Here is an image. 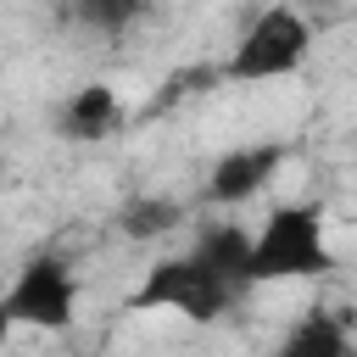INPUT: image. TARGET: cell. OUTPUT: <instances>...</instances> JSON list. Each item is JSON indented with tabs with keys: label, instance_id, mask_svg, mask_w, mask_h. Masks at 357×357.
<instances>
[{
	"label": "cell",
	"instance_id": "obj_1",
	"mask_svg": "<svg viewBox=\"0 0 357 357\" xmlns=\"http://www.w3.org/2000/svg\"><path fill=\"white\" fill-rule=\"evenodd\" d=\"M329 268H335V251H329L324 201H284L251 234V284L324 279Z\"/></svg>",
	"mask_w": 357,
	"mask_h": 357
},
{
	"label": "cell",
	"instance_id": "obj_2",
	"mask_svg": "<svg viewBox=\"0 0 357 357\" xmlns=\"http://www.w3.org/2000/svg\"><path fill=\"white\" fill-rule=\"evenodd\" d=\"M234 301L240 290L223 273H212L195 251H184V257H156L145 279L123 296V312H173L184 324H218Z\"/></svg>",
	"mask_w": 357,
	"mask_h": 357
},
{
	"label": "cell",
	"instance_id": "obj_3",
	"mask_svg": "<svg viewBox=\"0 0 357 357\" xmlns=\"http://www.w3.org/2000/svg\"><path fill=\"white\" fill-rule=\"evenodd\" d=\"M312 56V28L296 6H268L251 17V28L234 39L223 78L229 84H279L290 73H301Z\"/></svg>",
	"mask_w": 357,
	"mask_h": 357
},
{
	"label": "cell",
	"instance_id": "obj_4",
	"mask_svg": "<svg viewBox=\"0 0 357 357\" xmlns=\"http://www.w3.org/2000/svg\"><path fill=\"white\" fill-rule=\"evenodd\" d=\"M0 318L11 329H45V335L73 329V318H78V273H73V262L56 257V251L28 257L17 268L6 301H0Z\"/></svg>",
	"mask_w": 357,
	"mask_h": 357
},
{
	"label": "cell",
	"instance_id": "obj_5",
	"mask_svg": "<svg viewBox=\"0 0 357 357\" xmlns=\"http://www.w3.org/2000/svg\"><path fill=\"white\" fill-rule=\"evenodd\" d=\"M284 156H290V145H279V139H257V145L223 151V156L212 162V173H206V201H212V206H240V201H251V195L284 167Z\"/></svg>",
	"mask_w": 357,
	"mask_h": 357
},
{
	"label": "cell",
	"instance_id": "obj_6",
	"mask_svg": "<svg viewBox=\"0 0 357 357\" xmlns=\"http://www.w3.org/2000/svg\"><path fill=\"white\" fill-rule=\"evenodd\" d=\"M117 117H123L117 89H112V84H84V89H73V95L61 100V112H56V134L73 139V145H84V139H106V134L117 128Z\"/></svg>",
	"mask_w": 357,
	"mask_h": 357
},
{
	"label": "cell",
	"instance_id": "obj_7",
	"mask_svg": "<svg viewBox=\"0 0 357 357\" xmlns=\"http://www.w3.org/2000/svg\"><path fill=\"white\" fill-rule=\"evenodd\" d=\"M273 357H357V351H351L346 324H340L329 307H307V312L284 329V340H279Z\"/></svg>",
	"mask_w": 357,
	"mask_h": 357
},
{
	"label": "cell",
	"instance_id": "obj_8",
	"mask_svg": "<svg viewBox=\"0 0 357 357\" xmlns=\"http://www.w3.org/2000/svg\"><path fill=\"white\" fill-rule=\"evenodd\" d=\"M212 273H223L234 290H245L251 284V234L245 229H234V223H212V229H201V240L190 245Z\"/></svg>",
	"mask_w": 357,
	"mask_h": 357
},
{
	"label": "cell",
	"instance_id": "obj_9",
	"mask_svg": "<svg viewBox=\"0 0 357 357\" xmlns=\"http://www.w3.org/2000/svg\"><path fill=\"white\" fill-rule=\"evenodd\" d=\"M178 223H184V206L167 201V195H139V201L123 206V234H134V240L167 234V229H178Z\"/></svg>",
	"mask_w": 357,
	"mask_h": 357
},
{
	"label": "cell",
	"instance_id": "obj_10",
	"mask_svg": "<svg viewBox=\"0 0 357 357\" xmlns=\"http://www.w3.org/2000/svg\"><path fill=\"white\" fill-rule=\"evenodd\" d=\"M73 17H78L84 28H106V33H112V28H128V22L139 17V6H134V0H84Z\"/></svg>",
	"mask_w": 357,
	"mask_h": 357
}]
</instances>
